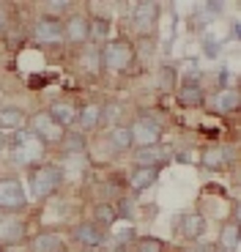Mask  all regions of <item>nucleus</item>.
Wrapping results in <instances>:
<instances>
[{
    "label": "nucleus",
    "mask_w": 241,
    "mask_h": 252,
    "mask_svg": "<svg viewBox=\"0 0 241 252\" xmlns=\"http://www.w3.org/2000/svg\"><path fill=\"white\" fill-rule=\"evenodd\" d=\"M0 252H11V250H0Z\"/></svg>",
    "instance_id": "nucleus-32"
},
{
    "label": "nucleus",
    "mask_w": 241,
    "mask_h": 252,
    "mask_svg": "<svg viewBox=\"0 0 241 252\" xmlns=\"http://www.w3.org/2000/svg\"><path fill=\"white\" fill-rule=\"evenodd\" d=\"M28 126V110L19 104H3L0 107V134L3 132H19Z\"/></svg>",
    "instance_id": "nucleus-18"
},
{
    "label": "nucleus",
    "mask_w": 241,
    "mask_h": 252,
    "mask_svg": "<svg viewBox=\"0 0 241 252\" xmlns=\"http://www.w3.org/2000/svg\"><path fill=\"white\" fill-rule=\"evenodd\" d=\"M132 247V252H167V244L159 236H137Z\"/></svg>",
    "instance_id": "nucleus-28"
},
{
    "label": "nucleus",
    "mask_w": 241,
    "mask_h": 252,
    "mask_svg": "<svg viewBox=\"0 0 241 252\" xmlns=\"http://www.w3.org/2000/svg\"><path fill=\"white\" fill-rule=\"evenodd\" d=\"M8 148H11V159H14V162L22 164V167H28V170H30L33 164L44 162V151H47L44 145L38 143L28 129L14 132L11 140H8Z\"/></svg>",
    "instance_id": "nucleus-3"
},
{
    "label": "nucleus",
    "mask_w": 241,
    "mask_h": 252,
    "mask_svg": "<svg viewBox=\"0 0 241 252\" xmlns=\"http://www.w3.org/2000/svg\"><path fill=\"white\" fill-rule=\"evenodd\" d=\"M178 230H181V236H184L186 241H195V239H200V236H206V230H209V220H206L200 211H189V214L181 217Z\"/></svg>",
    "instance_id": "nucleus-21"
},
{
    "label": "nucleus",
    "mask_w": 241,
    "mask_h": 252,
    "mask_svg": "<svg viewBox=\"0 0 241 252\" xmlns=\"http://www.w3.org/2000/svg\"><path fill=\"white\" fill-rule=\"evenodd\" d=\"M113 252H132V250H129V247H115Z\"/></svg>",
    "instance_id": "nucleus-30"
},
{
    "label": "nucleus",
    "mask_w": 241,
    "mask_h": 252,
    "mask_svg": "<svg viewBox=\"0 0 241 252\" xmlns=\"http://www.w3.org/2000/svg\"><path fill=\"white\" fill-rule=\"evenodd\" d=\"M206 88L200 85L197 80H184L176 91V101L186 110H195V107H206Z\"/></svg>",
    "instance_id": "nucleus-12"
},
{
    "label": "nucleus",
    "mask_w": 241,
    "mask_h": 252,
    "mask_svg": "<svg viewBox=\"0 0 241 252\" xmlns=\"http://www.w3.org/2000/svg\"><path fill=\"white\" fill-rule=\"evenodd\" d=\"M60 148H63V154H69V157H80V154H85V134L83 132H66Z\"/></svg>",
    "instance_id": "nucleus-27"
},
{
    "label": "nucleus",
    "mask_w": 241,
    "mask_h": 252,
    "mask_svg": "<svg viewBox=\"0 0 241 252\" xmlns=\"http://www.w3.org/2000/svg\"><path fill=\"white\" fill-rule=\"evenodd\" d=\"M28 208V195L19 178H0V214H19Z\"/></svg>",
    "instance_id": "nucleus-6"
},
{
    "label": "nucleus",
    "mask_w": 241,
    "mask_h": 252,
    "mask_svg": "<svg viewBox=\"0 0 241 252\" xmlns=\"http://www.w3.org/2000/svg\"><path fill=\"white\" fill-rule=\"evenodd\" d=\"M156 178H159V170H153V167H140V164H134L132 173L126 176V187L132 189L134 195H140V192L151 189L153 184H156Z\"/></svg>",
    "instance_id": "nucleus-20"
},
{
    "label": "nucleus",
    "mask_w": 241,
    "mask_h": 252,
    "mask_svg": "<svg viewBox=\"0 0 241 252\" xmlns=\"http://www.w3.org/2000/svg\"><path fill=\"white\" fill-rule=\"evenodd\" d=\"M219 244L225 252H236L241 244V233H239V222H225L222 233H219Z\"/></svg>",
    "instance_id": "nucleus-25"
},
{
    "label": "nucleus",
    "mask_w": 241,
    "mask_h": 252,
    "mask_svg": "<svg viewBox=\"0 0 241 252\" xmlns=\"http://www.w3.org/2000/svg\"><path fill=\"white\" fill-rule=\"evenodd\" d=\"M107 145L113 154H129L134 148V140H132V132H129L126 124H113L107 129Z\"/></svg>",
    "instance_id": "nucleus-19"
},
{
    "label": "nucleus",
    "mask_w": 241,
    "mask_h": 252,
    "mask_svg": "<svg viewBox=\"0 0 241 252\" xmlns=\"http://www.w3.org/2000/svg\"><path fill=\"white\" fill-rule=\"evenodd\" d=\"M90 222L93 225H99L107 233L110 227H115L120 222V217H118V206H115L113 200H102V203H96L93 206V217H90Z\"/></svg>",
    "instance_id": "nucleus-22"
},
{
    "label": "nucleus",
    "mask_w": 241,
    "mask_h": 252,
    "mask_svg": "<svg viewBox=\"0 0 241 252\" xmlns=\"http://www.w3.org/2000/svg\"><path fill=\"white\" fill-rule=\"evenodd\" d=\"M44 113L50 115L58 126H63L66 132H69L71 126L77 124V113H80V107H77L71 99H55V101H50V107H47Z\"/></svg>",
    "instance_id": "nucleus-13"
},
{
    "label": "nucleus",
    "mask_w": 241,
    "mask_h": 252,
    "mask_svg": "<svg viewBox=\"0 0 241 252\" xmlns=\"http://www.w3.org/2000/svg\"><path fill=\"white\" fill-rule=\"evenodd\" d=\"M159 17H162V6L153 3V0H140L137 6L132 8V25L137 31V36H151L159 25Z\"/></svg>",
    "instance_id": "nucleus-8"
},
{
    "label": "nucleus",
    "mask_w": 241,
    "mask_h": 252,
    "mask_svg": "<svg viewBox=\"0 0 241 252\" xmlns=\"http://www.w3.org/2000/svg\"><path fill=\"white\" fill-rule=\"evenodd\" d=\"M63 167L55 162H38L33 164L30 170H28V187H30V195L36 200H50L60 192L63 187Z\"/></svg>",
    "instance_id": "nucleus-2"
},
{
    "label": "nucleus",
    "mask_w": 241,
    "mask_h": 252,
    "mask_svg": "<svg viewBox=\"0 0 241 252\" xmlns=\"http://www.w3.org/2000/svg\"><path fill=\"white\" fill-rule=\"evenodd\" d=\"M30 38L41 47H60L63 44V22L50 17H38L30 25Z\"/></svg>",
    "instance_id": "nucleus-9"
},
{
    "label": "nucleus",
    "mask_w": 241,
    "mask_h": 252,
    "mask_svg": "<svg viewBox=\"0 0 241 252\" xmlns=\"http://www.w3.org/2000/svg\"><path fill=\"white\" fill-rule=\"evenodd\" d=\"M8 31V14H6V8H0V36Z\"/></svg>",
    "instance_id": "nucleus-29"
},
{
    "label": "nucleus",
    "mask_w": 241,
    "mask_h": 252,
    "mask_svg": "<svg viewBox=\"0 0 241 252\" xmlns=\"http://www.w3.org/2000/svg\"><path fill=\"white\" fill-rule=\"evenodd\" d=\"M206 104L216 115H230L241 107V94L236 88H222V91H216L214 96H206Z\"/></svg>",
    "instance_id": "nucleus-15"
},
{
    "label": "nucleus",
    "mask_w": 241,
    "mask_h": 252,
    "mask_svg": "<svg viewBox=\"0 0 241 252\" xmlns=\"http://www.w3.org/2000/svg\"><path fill=\"white\" fill-rule=\"evenodd\" d=\"M28 241V222L19 214H0V250H11Z\"/></svg>",
    "instance_id": "nucleus-7"
},
{
    "label": "nucleus",
    "mask_w": 241,
    "mask_h": 252,
    "mask_svg": "<svg viewBox=\"0 0 241 252\" xmlns=\"http://www.w3.org/2000/svg\"><path fill=\"white\" fill-rule=\"evenodd\" d=\"M90 19V44L102 47L104 41H110V19L107 17H88Z\"/></svg>",
    "instance_id": "nucleus-24"
},
{
    "label": "nucleus",
    "mask_w": 241,
    "mask_h": 252,
    "mask_svg": "<svg viewBox=\"0 0 241 252\" xmlns=\"http://www.w3.org/2000/svg\"><path fill=\"white\" fill-rule=\"evenodd\" d=\"M63 252H66V250H63Z\"/></svg>",
    "instance_id": "nucleus-33"
},
{
    "label": "nucleus",
    "mask_w": 241,
    "mask_h": 252,
    "mask_svg": "<svg viewBox=\"0 0 241 252\" xmlns=\"http://www.w3.org/2000/svg\"><path fill=\"white\" fill-rule=\"evenodd\" d=\"M71 239H74V244L83 247V250H99V247H104V241H107V233L88 220V222H77V225L71 227Z\"/></svg>",
    "instance_id": "nucleus-11"
},
{
    "label": "nucleus",
    "mask_w": 241,
    "mask_h": 252,
    "mask_svg": "<svg viewBox=\"0 0 241 252\" xmlns=\"http://www.w3.org/2000/svg\"><path fill=\"white\" fill-rule=\"evenodd\" d=\"M102 124V104L99 101H85L80 113H77V126H80V132H93L96 126Z\"/></svg>",
    "instance_id": "nucleus-23"
},
{
    "label": "nucleus",
    "mask_w": 241,
    "mask_h": 252,
    "mask_svg": "<svg viewBox=\"0 0 241 252\" xmlns=\"http://www.w3.org/2000/svg\"><path fill=\"white\" fill-rule=\"evenodd\" d=\"M233 159H236V151L230 148V145L214 143L203 151V167H209V170H214V173H222L225 167H230Z\"/></svg>",
    "instance_id": "nucleus-16"
},
{
    "label": "nucleus",
    "mask_w": 241,
    "mask_h": 252,
    "mask_svg": "<svg viewBox=\"0 0 241 252\" xmlns=\"http://www.w3.org/2000/svg\"><path fill=\"white\" fill-rule=\"evenodd\" d=\"M71 11H74V8H71L69 0H50V3H44V6H41V17L60 19V22H63Z\"/></svg>",
    "instance_id": "nucleus-26"
},
{
    "label": "nucleus",
    "mask_w": 241,
    "mask_h": 252,
    "mask_svg": "<svg viewBox=\"0 0 241 252\" xmlns=\"http://www.w3.org/2000/svg\"><path fill=\"white\" fill-rule=\"evenodd\" d=\"M25 129L38 140V143L44 145V148H55V145L60 148V143H63V137H66V129H63V126H58L55 121L44 113V110H41V113L28 115V126H25Z\"/></svg>",
    "instance_id": "nucleus-4"
},
{
    "label": "nucleus",
    "mask_w": 241,
    "mask_h": 252,
    "mask_svg": "<svg viewBox=\"0 0 241 252\" xmlns=\"http://www.w3.org/2000/svg\"><path fill=\"white\" fill-rule=\"evenodd\" d=\"M129 132H132V140H134V148H151V145H159L162 143V134H165V126L156 115L151 113H143L132 121Z\"/></svg>",
    "instance_id": "nucleus-5"
},
{
    "label": "nucleus",
    "mask_w": 241,
    "mask_h": 252,
    "mask_svg": "<svg viewBox=\"0 0 241 252\" xmlns=\"http://www.w3.org/2000/svg\"><path fill=\"white\" fill-rule=\"evenodd\" d=\"M63 44H71V47L90 44V19H88V14L71 11L69 17L63 19Z\"/></svg>",
    "instance_id": "nucleus-10"
},
{
    "label": "nucleus",
    "mask_w": 241,
    "mask_h": 252,
    "mask_svg": "<svg viewBox=\"0 0 241 252\" xmlns=\"http://www.w3.org/2000/svg\"><path fill=\"white\" fill-rule=\"evenodd\" d=\"M137 66V47L132 38L115 36L99 47V69L104 74H129Z\"/></svg>",
    "instance_id": "nucleus-1"
},
{
    "label": "nucleus",
    "mask_w": 241,
    "mask_h": 252,
    "mask_svg": "<svg viewBox=\"0 0 241 252\" xmlns=\"http://www.w3.org/2000/svg\"><path fill=\"white\" fill-rule=\"evenodd\" d=\"M170 157H173V151L162 143L151 145V148H134V164H140V167H153V170H159Z\"/></svg>",
    "instance_id": "nucleus-17"
},
{
    "label": "nucleus",
    "mask_w": 241,
    "mask_h": 252,
    "mask_svg": "<svg viewBox=\"0 0 241 252\" xmlns=\"http://www.w3.org/2000/svg\"><path fill=\"white\" fill-rule=\"evenodd\" d=\"M30 252H63L66 250V236L60 230H41V233L28 239Z\"/></svg>",
    "instance_id": "nucleus-14"
},
{
    "label": "nucleus",
    "mask_w": 241,
    "mask_h": 252,
    "mask_svg": "<svg viewBox=\"0 0 241 252\" xmlns=\"http://www.w3.org/2000/svg\"><path fill=\"white\" fill-rule=\"evenodd\" d=\"M3 148H6V140H3V134H0V154H3Z\"/></svg>",
    "instance_id": "nucleus-31"
}]
</instances>
